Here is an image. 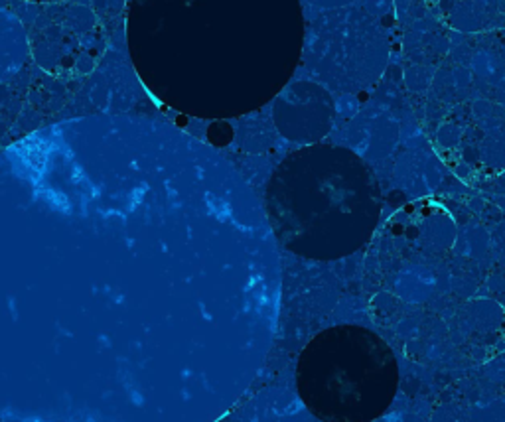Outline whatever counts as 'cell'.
Instances as JSON below:
<instances>
[{"instance_id":"6da1fadb","label":"cell","mask_w":505,"mask_h":422,"mask_svg":"<svg viewBox=\"0 0 505 422\" xmlns=\"http://www.w3.org/2000/svg\"><path fill=\"white\" fill-rule=\"evenodd\" d=\"M275 235L300 257L334 260L359 251L381 213L373 174L351 150L316 144L286 156L267 188Z\"/></svg>"},{"instance_id":"7a4b0ae2","label":"cell","mask_w":505,"mask_h":422,"mask_svg":"<svg viewBox=\"0 0 505 422\" xmlns=\"http://www.w3.org/2000/svg\"><path fill=\"white\" fill-rule=\"evenodd\" d=\"M399 365L389 343L363 325L314 335L296 365L304 404L324 422H371L395 398Z\"/></svg>"}]
</instances>
